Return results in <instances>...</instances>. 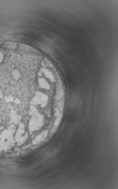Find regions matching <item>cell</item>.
<instances>
[{"instance_id":"cell-7","label":"cell","mask_w":118,"mask_h":189,"mask_svg":"<svg viewBox=\"0 0 118 189\" xmlns=\"http://www.w3.org/2000/svg\"><path fill=\"white\" fill-rule=\"evenodd\" d=\"M12 76L14 80H17L21 77V73L18 70H14L12 71Z\"/></svg>"},{"instance_id":"cell-4","label":"cell","mask_w":118,"mask_h":189,"mask_svg":"<svg viewBox=\"0 0 118 189\" xmlns=\"http://www.w3.org/2000/svg\"><path fill=\"white\" fill-rule=\"evenodd\" d=\"M48 131L45 130L42 132L41 134L35 137L33 141V145H36L41 142L48 135Z\"/></svg>"},{"instance_id":"cell-8","label":"cell","mask_w":118,"mask_h":189,"mask_svg":"<svg viewBox=\"0 0 118 189\" xmlns=\"http://www.w3.org/2000/svg\"><path fill=\"white\" fill-rule=\"evenodd\" d=\"M38 110L36 107L34 106L31 105L29 111V113L30 115L33 116L38 113Z\"/></svg>"},{"instance_id":"cell-11","label":"cell","mask_w":118,"mask_h":189,"mask_svg":"<svg viewBox=\"0 0 118 189\" xmlns=\"http://www.w3.org/2000/svg\"><path fill=\"white\" fill-rule=\"evenodd\" d=\"M3 97V94H2V91L0 90V98H1Z\"/></svg>"},{"instance_id":"cell-9","label":"cell","mask_w":118,"mask_h":189,"mask_svg":"<svg viewBox=\"0 0 118 189\" xmlns=\"http://www.w3.org/2000/svg\"><path fill=\"white\" fill-rule=\"evenodd\" d=\"M4 59V54L2 52H0V63L3 61Z\"/></svg>"},{"instance_id":"cell-5","label":"cell","mask_w":118,"mask_h":189,"mask_svg":"<svg viewBox=\"0 0 118 189\" xmlns=\"http://www.w3.org/2000/svg\"><path fill=\"white\" fill-rule=\"evenodd\" d=\"M38 83L40 88L46 90H49L50 88V86L48 81L43 78H39L38 80Z\"/></svg>"},{"instance_id":"cell-3","label":"cell","mask_w":118,"mask_h":189,"mask_svg":"<svg viewBox=\"0 0 118 189\" xmlns=\"http://www.w3.org/2000/svg\"><path fill=\"white\" fill-rule=\"evenodd\" d=\"M10 118L11 121L15 124H17L21 121V116L18 114L17 112L15 110H12L10 113Z\"/></svg>"},{"instance_id":"cell-1","label":"cell","mask_w":118,"mask_h":189,"mask_svg":"<svg viewBox=\"0 0 118 189\" xmlns=\"http://www.w3.org/2000/svg\"><path fill=\"white\" fill-rule=\"evenodd\" d=\"M44 117L42 115L37 113L32 116L29 121V130L33 132L40 129L44 124Z\"/></svg>"},{"instance_id":"cell-6","label":"cell","mask_w":118,"mask_h":189,"mask_svg":"<svg viewBox=\"0 0 118 189\" xmlns=\"http://www.w3.org/2000/svg\"><path fill=\"white\" fill-rule=\"evenodd\" d=\"M41 70L42 72L46 77L49 79L52 82H54L55 81L54 75L51 71L45 68H42Z\"/></svg>"},{"instance_id":"cell-10","label":"cell","mask_w":118,"mask_h":189,"mask_svg":"<svg viewBox=\"0 0 118 189\" xmlns=\"http://www.w3.org/2000/svg\"><path fill=\"white\" fill-rule=\"evenodd\" d=\"M14 102L16 104H19L20 103V101L18 98H16L14 100Z\"/></svg>"},{"instance_id":"cell-2","label":"cell","mask_w":118,"mask_h":189,"mask_svg":"<svg viewBox=\"0 0 118 189\" xmlns=\"http://www.w3.org/2000/svg\"><path fill=\"white\" fill-rule=\"evenodd\" d=\"M48 100V96L41 92L38 91L35 93V97L31 101V105H40L42 107H45L47 104Z\"/></svg>"}]
</instances>
